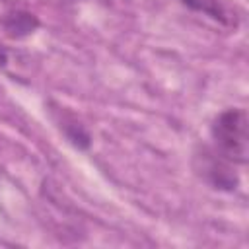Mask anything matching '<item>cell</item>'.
Listing matches in <instances>:
<instances>
[{
  "label": "cell",
  "mask_w": 249,
  "mask_h": 249,
  "mask_svg": "<svg viewBox=\"0 0 249 249\" xmlns=\"http://www.w3.org/2000/svg\"><path fill=\"white\" fill-rule=\"evenodd\" d=\"M214 150L233 163H247V113L241 107L222 111L210 126Z\"/></svg>",
  "instance_id": "cell-1"
},
{
  "label": "cell",
  "mask_w": 249,
  "mask_h": 249,
  "mask_svg": "<svg viewBox=\"0 0 249 249\" xmlns=\"http://www.w3.org/2000/svg\"><path fill=\"white\" fill-rule=\"evenodd\" d=\"M193 167L196 175L202 181H206L212 189L231 193L239 185V175L233 169V161L224 158L214 148H198L193 156Z\"/></svg>",
  "instance_id": "cell-2"
},
{
  "label": "cell",
  "mask_w": 249,
  "mask_h": 249,
  "mask_svg": "<svg viewBox=\"0 0 249 249\" xmlns=\"http://www.w3.org/2000/svg\"><path fill=\"white\" fill-rule=\"evenodd\" d=\"M0 25L8 37L23 39L39 27V19L35 14L27 12V10H10L0 18Z\"/></svg>",
  "instance_id": "cell-3"
},
{
  "label": "cell",
  "mask_w": 249,
  "mask_h": 249,
  "mask_svg": "<svg viewBox=\"0 0 249 249\" xmlns=\"http://www.w3.org/2000/svg\"><path fill=\"white\" fill-rule=\"evenodd\" d=\"M181 4H185L187 8H191L195 12L208 16L210 19H214L226 27H237L235 14H231L228 10V6H224L220 0H181Z\"/></svg>",
  "instance_id": "cell-4"
},
{
  "label": "cell",
  "mask_w": 249,
  "mask_h": 249,
  "mask_svg": "<svg viewBox=\"0 0 249 249\" xmlns=\"http://www.w3.org/2000/svg\"><path fill=\"white\" fill-rule=\"evenodd\" d=\"M8 64V51H6V47L0 43V68H4Z\"/></svg>",
  "instance_id": "cell-5"
}]
</instances>
